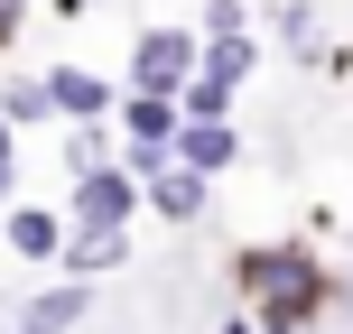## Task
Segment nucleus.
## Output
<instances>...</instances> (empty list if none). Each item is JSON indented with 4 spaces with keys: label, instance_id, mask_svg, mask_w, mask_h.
I'll use <instances>...</instances> for the list:
<instances>
[{
    "label": "nucleus",
    "instance_id": "obj_1",
    "mask_svg": "<svg viewBox=\"0 0 353 334\" xmlns=\"http://www.w3.org/2000/svg\"><path fill=\"white\" fill-rule=\"evenodd\" d=\"M232 288H242V306H251L261 334H307L325 306H335V269H325L307 242H251V251H232Z\"/></svg>",
    "mask_w": 353,
    "mask_h": 334
},
{
    "label": "nucleus",
    "instance_id": "obj_2",
    "mask_svg": "<svg viewBox=\"0 0 353 334\" xmlns=\"http://www.w3.org/2000/svg\"><path fill=\"white\" fill-rule=\"evenodd\" d=\"M195 65H205V37L176 28V19H149V28L130 37V93H186Z\"/></svg>",
    "mask_w": 353,
    "mask_h": 334
},
{
    "label": "nucleus",
    "instance_id": "obj_3",
    "mask_svg": "<svg viewBox=\"0 0 353 334\" xmlns=\"http://www.w3.org/2000/svg\"><path fill=\"white\" fill-rule=\"evenodd\" d=\"M130 213H149V186H140V176H130L121 158L74 176V205H65V223H93V232H130Z\"/></svg>",
    "mask_w": 353,
    "mask_h": 334
},
{
    "label": "nucleus",
    "instance_id": "obj_4",
    "mask_svg": "<svg viewBox=\"0 0 353 334\" xmlns=\"http://www.w3.org/2000/svg\"><path fill=\"white\" fill-rule=\"evenodd\" d=\"M47 93H56V121H112L121 112V84L93 65H47Z\"/></svg>",
    "mask_w": 353,
    "mask_h": 334
},
{
    "label": "nucleus",
    "instance_id": "obj_5",
    "mask_svg": "<svg viewBox=\"0 0 353 334\" xmlns=\"http://www.w3.org/2000/svg\"><path fill=\"white\" fill-rule=\"evenodd\" d=\"M84 306H93V279H65L56 269V288H37V298H19V334H74L84 325Z\"/></svg>",
    "mask_w": 353,
    "mask_h": 334
},
{
    "label": "nucleus",
    "instance_id": "obj_6",
    "mask_svg": "<svg viewBox=\"0 0 353 334\" xmlns=\"http://www.w3.org/2000/svg\"><path fill=\"white\" fill-rule=\"evenodd\" d=\"M65 213H47V205H10L0 213V242L19 251V260H37V269H56V251H65Z\"/></svg>",
    "mask_w": 353,
    "mask_h": 334
},
{
    "label": "nucleus",
    "instance_id": "obj_7",
    "mask_svg": "<svg viewBox=\"0 0 353 334\" xmlns=\"http://www.w3.org/2000/svg\"><path fill=\"white\" fill-rule=\"evenodd\" d=\"M176 167H195V176L242 167V130H232V121H186V130H176Z\"/></svg>",
    "mask_w": 353,
    "mask_h": 334
},
{
    "label": "nucleus",
    "instance_id": "obj_8",
    "mask_svg": "<svg viewBox=\"0 0 353 334\" xmlns=\"http://www.w3.org/2000/svg\"><path fill=\"white\" fill-rule=\"evenodd\" d=\"M205 195H214V176H195L176 158L149 176V213H159V223H205Z\"/></svg>",
    "mask_w": 353,
    "mask_h": 334
},
{
    "label": "nucleus",
    "instance_id": "obj_9",
    "mask_svg": "<svg viewBox=\"0 0 353 334\" xmlns=\"http://www.w3.org/2000/svg\"><path fill=\"white\" fill-rule=\"evenodd\" d=\"M121 260H130V232H93V223H74L65 251H56L65 279H103V269H121Z\"/></svg>",
    "mask_w": 353,
    "mask_h": 334
},
{
    "label": "nucleus",
    "instance_id": "obj_10",
    "mask_svg": "<svg viewBox=\"0 0 353 334\" xmlns=\"http://www.w3.org/2000/svg\"><path fill=\"white\" fill-rule=\"evenodd\" d=\"M0 121H10V130H47L56 121V93H47V65H37V74H0Z\"/></svg>",
    "mask_w": 353,
    "mask_h": 334
},
{
    "label": "nucleus",
    "instance_id": "obj_11",
    "mask_svg": "<svg viewBox=\"0 0 353 334\" xmlns=\"http://www.w3.org/2000/svg\"><path fill=\"white\" fill-rule=\"evenodd\" d=\"M270 37H279L298 65H316V56H325V19H316V0H279V10H270Z\"/></svg>",
    "mask_w": 353,
    "mask_h": 334
},
{
    "label": "nucleus",
    "instance_id": "obj_12",
    "mask_svg": "<svg viewBox=\"0 0 353 334\" xmlns=\"http://www.w3.org/2000/svg\"><path fill=\"white\" fill-rule=\"evenodd\" d=\"M195 74H214V84H232V93H242L251 84V74H261V37H205V65H195Z\"/></svg>",
    "mask_w": 353,
    "mask_h": 334
},
{
    "label": "nucleus",
    "instance_id": "obj_13",
    "mask_svg": "<svg viewBox=\"0 0 353 334\" xmlns=\"http://www.w3.org/2000/svg\"><path fill=\"white\" fill-rule=\"evenodd\" d=\"M56 158H65V176H84V167H112V158H121V140H112V121H65Z\"/></svg>",
    "mask_w": 353,
    "mask_h": 334
},
{
    "label": "nucleus",
    "instance_id": "obj_14",
    "mask_svg": "<svg viewBox=\"0 0 353 334\" xmlns=\"http://www.w3.org/2000/svg\"><path fill=\"white\" fill-rule=\"evenodd\" d=\"M176 103H186V121H232V84H214V74H195Z\"/></svg>",
    "mask_w": 353,
    "mask_h": 334
},
{
    "label": "nucleus",
    "instance_id": "obj_15",
    "mask_svg": "<svg viewBox=\"0 0 353 334\" xmlns=\"http://www.w3.org/2000/svg\"><path fill=\"white\" fill-rule=\"evenodd\" d=\"M251 28V0H205L195 10V37H242Z\"/></svg>",
    "mask_w": 353,
    "mask_h": 334
},
{
    "label": "nucleus",
    "instance_id": "obj_16",
    "mask_svg": "<svg viewBox=\"0 0 353 334\" xmlns=\"http://www.w3.org/2000/svg\"><path fill=\"white\" fill-rule=\"evenodd\" d=\"M10 205H19V130L0 121V213H10Z\"/></svg>",
    "mask_w": 353,
    "mask_h": 334
},
{
    "label": "nucleus",
    "instance_id": "obj_17",
    "mask_svg": "<svg viewBox=\"0 0 353 334\" xmlns=\"http://www.w3.org/2000/svg\"><path fill=\"white\" fill-rule=\"evenodd\" d=\"M19 28H28V0H0V65H10V47H19Z\"/></svg>",
    "mask_w": 353,
    "mask_h": 334
},
{
    "label": "nucleus",
    "instance_id": "obj_18",
    "mask_svg": "<svg viewBox=\"0 0 353 334\" xmlns=\"http://www.w3.org/2000/svg\"><path fill=\"white\" fill-rule=\"evenodd\" d=\"M316 74H325V84H344V74H353V47H325V56H316Z\"/></svg>",
    "mask_w": 353,
    "mask_h": 334
},
{
    "label": "nucleus",
    "instance_id": "obj_19",
    "mask_svg": "<svg viewBox=\"0 0 353 334\" xmlns=\"http://www.w3.org/2000/svg\"><path fill=\"white\" fill-rule=\"evenodd\" d=\"M47 10H56V19H84V10H93V0H47Z\"/></svg>",
    "mask_w": 353,
    "mask_h": 334
},
{
    "label": "nucleus",
    "instance_id": "obj_20",
    "mask_svg": "<svg viewBox=\"0 0 353 334\" xmlns=\"http://www.w3.org/2000/svg\"><path fill=\"white\" fill-rule=\"evenodd\" d=\"M0 334H19V325H0Z\"/></svg>",
    "mask_w": 353,
    "mask_h": 334
}]
</instances>
